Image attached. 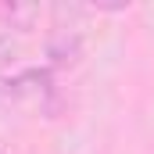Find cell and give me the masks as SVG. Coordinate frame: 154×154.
Segmentation results:
<instances>
[{
    "instance_id": "6da1fadb",
    "label": "cell",
    "mask_w": 154,
    "mask_h": 154,
    "mask_svg": "<svg viewBox=\"0 0 154 154\" xmlns=\"http://www.w3.org/2000/svg\"><path fill=\"white\" fill-rule=\"evenodd\" d=\"M50 90V68H25L14 75H0V104H18Z\"/></svg>"
},
{
    "instance_id": "7a4b0ae2",
    "label": "cell",
    "mask_w": 154,
    "mask_h": 154,
    "mask_svg": "<svg viewBox=\"0 0 154 154\" xmlns=\"http://www.w3.org/2000/svg\"><path fill=\"white\" fill-rule=\"evenodd\" d=\"M39 18V7L36 4H0V22L7 29H32V22Z\"/></svg>"
},
{
    "instance_id": "3957f363",
    "label": "cell",
    "mask_w": 154,
    "mask_h": 154,
    "mask_svg": "<svg viewBox=\"0 0 154 154\" xmlns=\"http://www.w3.org/2000/svg\"><path fill=\"white\" fill-rule=\"evenodd\" d=\"M11 54H14V43H11L7 36H0V61H4V57H11Z\"/></svg>"
}]
</instances>
